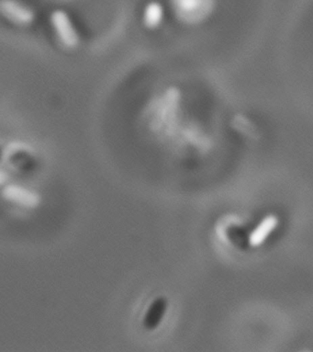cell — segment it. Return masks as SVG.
Instances as JSON below:
<instances>
[{"label": "cell", "mask_w": 313, "mask_h": 352, "mask_svg": "<svg viewBox=\"0 0 313 352\" xmlns=\"http://www.w3.org/2000/svg\"><path fill=\"white\" fill-rule=\"evenodd\" d=\"M51 20L61 42L67 47H75L80 38L69 16L62 10H56L51 14Z\"/></svg>", "instance_id": "cell-1"}, {"label": "cell", "mask_w": 313, "mask_h": 352, "mask_svg": "<svg viewBox=\"0 0 313 352\" xmlns=\"http://www.w3.org/2000/svg\"><path fill=\"white\" fill-rule=\"evenodd\" d=\"M168 301L164 296L156 297L152 300L147 308L143 319V326L148 331L156 330L164 320L167 312Z\"/></svg>", "instance_id": "cell-2"}, {"label": "cell", "mask_w": 313, "mask_h": 352, "mask_svg": "<svg viewBox=\"0 0 313 352\" xmlns=\"http://www.w3.org/2000/svg\"><path fill=\"white\" fill-rule=\"evenodd\" d=\"M1 10L3 14L13 23L26 24L34 19V12L17 0H2Z\"/></svg>", "instance_id": "cell-3"}, {"label": "cell", "mask_w": 313, "mask_h": 352, "mask_svg": "<svg viewBox=\"0 0 313 352\" xmlns=\"http://www.w3.org/2000/svg\"><path fill=\"white\" fill-rule=\"evenodd\" d=\"M277 220L276 217H266L259 226L250 236V244L252 245H258L265 241L266 237L270 234L271 232L277 226Z\"/></svg>", "instance_id": "cell-4"}, {"label": "cell", "mask_w": 313, "mask_h": 352, "mask_svg": "<svg viewBox=\"0 0 313 352\" xmlns=\"http://www.w3.org/2000/svg\"><path fill=\"white\" fill-rule=\"evenodd\" d=\"M227 239L238 248H243L246 242V232L238 226H231L227 231Z\"/></svg>", "instance_id": "cell-5"}, {"label": "cell", "mask_w": 313, "mask_h": 352, "mask_svg": "<svg viewBox=\"0 0 313 352\" xmlns=\"http://www.w3.org/2000/svg\"><path fill=\"white\" fill-rule=\"evenodd\" d=\"M162 14L161 7L159 4L152 3L147 8L144 19L149 26H155L161 21Z\"/></svg>", "instance_id": "cell-6"}]
</instances>
